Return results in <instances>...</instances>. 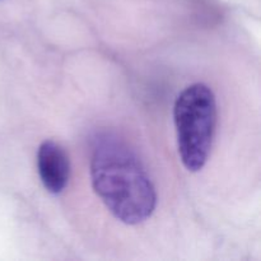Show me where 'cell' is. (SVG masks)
I'll use <instances>...</instances> for the list:
<instances>
[{"label": "cell", "instance_id": "cell-1", "mask_svg": "<svg viewBox=\"0 0 261 261\" xmlns=\"http://www.w3.org/2000/svg\"><path fill=\"white\" fill-rule=\"evenodd\" d=\"M93 189L119 221L138 224L155 208L154 186L135 153L117 138H99L91 161Z\"/></svg>", "mask_w": 261, "mask_h": 261}, {"label": "cell", "instance_id": "cell-2", "mask_svg": "<svg viewBox=\"0 0 261 261\" xmlns=\"http://www.w3.org/2000/svg\"><path fill=\"white\" fill-rule=\"evenodd\" d=\"M173 115L181 161L189 171L198 172L208 160L216 132L217 105L212 89L201 83L184 89Z\"/></svg>", "mask_w": 261, "mask_h": 261}, {"label": "cell", "instance_id": "cell-3", "mask_svg": "<svg viewBox=\"0 0 261 261\" xmlns=\"http://www.w3.org/2000/svg\"><path fill=\"white\" fill-rule=\"evenodd\" d=\"M37 167L41 181L51 194H60L68 185L70 163L64 148L53 140H46L38 148Z\"/></svg>", "mask_w": 261, "mask_h": 261}]
</instances>
